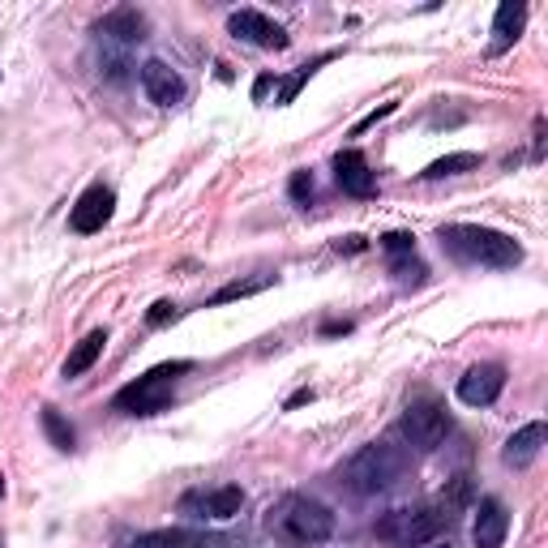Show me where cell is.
<instances>
[{
	"label": "cell",
	"instance_id": "obj_11",
	"mask_svg": "<svg viewBox=\"0 0 548 548\" xmlns=\"http://www.w3.org/2000/svg\"><path fill=\"white\" fill-rule=\"evenodd\" d=\"M142 90L150 95V103H159V108H176V103H185V95H189L185 78H180L167 60H146L142 65Z\"/></svg>",
	"mask_w": 548,
	"mask_h": 548
},
{
	"label": "cell",
	"instance_id": "obj_31",
	"mask_svg": "<svg viewBox=\"0 0 548 548\" xmlns=\"http://www.w3.org/2000/svg\"><path fill=\"white\" fill-rule=\"evenodd\" d=\"M429 548H450V544H441V540H433V544H429Z\"/></svg>",
	"mask_w": 548,
	"mask_h": 548
},
{
	"label": "cell",
	"instance_id": "obj_5",
	"mask_svg": "<svg viewBox=\"0 0 548 548\" xmlns=\"http://www.w3.org/2000/svg\"><path fill=\"white\" fill-rule=\"evenodd\" d=\"M450 514L446 510H433V506H399V510H386L382 519L373 523V536L390 544V548H424L433 544L441 531H446Z\"/></svg>",
	"mask_w": 548,
	"mask_h": 548
},
{
	"label": "cell",
	"instance_id": "obj_18",
	"mask_svg": "<svg viewBox=\"0 0 548 548\" xmlns=\"http://www.w3.org/2000/svg\"><path fill=\"white\" fill-rule=\"evenodd\" d=\"M480 167V155H471V150H459V155H446V159H433L424 167V180H446V176H459V172H476Z\"/></svg>",
	"mask_w": 548,
	"mask_h": 548
},
{
	"label": "cell",
	"instance_id": "obj_3",
	"mask_svg": "<svg viewBox=\"0 0 548 548\" xmlns=\"http://www.w3.org/2000/svg\"><path fill=\"white\" fill-rule=\"evenodd\" d=\"M403 471H407V454L399 446L369 441V446H360L352 459L343 463V484L360 497H377V493H390L394 484L403 480Z\"/></svg>",
	"mask_w": 548,
	"mask_h": 548
},
{
	"label": "cell",
	"instance_id": "obj_6",
	"mask_svg": "<svg viewBox=\"0 0 548 548\" xmlns=\"http://www.w3.org/2000/svg\"><path fill=\"white\" fill-rule=\"evenodd\" d=\"M399 433H403L416 450H437L441 441H446V433H450V416H446V407H441V403L420 399V403H411V407L403 411Z\"/></svg>",
	"mask_w": 548,
	"mask_h": 548
},
{
	"label": "cell",
	"instance_id": "obj_24",
	"mask_svg": "<svg viewBox=\"0 0 548 548\" xmlns=\"http://www.w3.org/2000/svg\"><path fill=\"white\" fill-rule=\"evenodd\" d=\"M287 193H292L296 202H309V197H313V172H292V180H287Z\"/></svg>",
	"mask_w": 548,
	"mask_h": 548
},
{
	"label": "cell",
	"instance_id": "obj_1",
	"mask_svg": "<svg viewBox=\"0 0 548 548\" xmlns=\"http://www.w3.org/2000/svg\"><path fill=\"white\" fill-rule=\"evenodd\" d=\"M266 531L283 548H317L334 536V510L322 506L317 497L304 493H283L266 510Z\"/></svg>",
	"mask_w": 548,
	"mask_h": 548
},
{
	"label": "cell",
	"instance_id": "obj_21",
	"mask_svg": "<svg viewBox=\"0 0 548 548\" xmlns=\"http://www.w3.org/2000/svg\"><path fill=\"white\" fill-rule=\"evenodd\" d=\"M326 60H330V56H317V60H313V65H300V69L292 73V78H287V82L279 86V103H292V99L300 95V86H304V82H309V78H313V69H317V65H326Z\"/></svg>",
	"mask_w": 548,
	"mask_h": 548
},
{
	"label": "cell",
	"instance_id": "obj_12",
	"mask_svg": "<svg viewBox=\"0 0 548 548\" xmlns=\"http://www.w3.org/2000/svg\"><path fill=\"white\" fill-rule=\"evenodd\" d=\"M510 536V510L501 506L497 497H484L476 506V519H471V544L476 548H501Z\"/></svg>",
	"mask_w": 548,
	"mask_h": 548
},
{
	"label": "cell",
	"instance_id": "obj_4",
	"mask_svg": "<svg viewBox=\"0 0 548 548\" xmlns=\"http://www.w3.org/2000/svg\"><path fill=\"white\" fill-rule=\"evenodd\" d=\"M185 373H193V360H167V364H155L150 373H142L137 382H129L125 390H116L112 407L125 411V416H155L172 403L176 394V382Z\"/></svg>",
	"mask_w": 548,
	"mask_h": 548
},
{
	"label": "cell",
	"instance_id": "obj_23",
	"mask_svg": "<svg viewBox=\"0 0 548 548\" xmlns=\"http://www.w3.org/2000/svg\"><path fill=\"white\" fill-rule=\"evenodd\" d=\"M382 249L394 253V257L411 253V249H416V236H411V232H386V236H382Z\"/></svg>",
	"mask_w": 548,
	"mask_h": 548
},
{
	"label": "cell",
	"instance_id": "obj_15",
	"mask_svg": "<svg viewBox=\"0 0 548 548\" xmlns=\"http://www.w3.org/2000/svg\"><path fill=\"white\" fill-rule=\"evenodd\" d=\"M523 26H527V5H523V0H506V5H497V18H493V43H489V52H493V56L510 52V48H514V39L523 35Z\"/></svg>",
	"mask_w": 548,
	"mask_h": 548
},
{
	"label": "cell",
	"instance_id": "obj_25",
	"mask_svg": "<svg viewBox=\"0 0 548 548\" xmlns=\"http://www.w3.org/2000/svg\"><path fill=\"white\" fill-rule=\"evenodd\" d=\"M172 317H176V304H172V300H159V304H150L146 322H150V326H167Z\"/></svg>",
	"mask_w": 548,
	"mask_h": 548
},
{
	"label": "cell",
	"instance_id": "obj_13",
	"mask_svg": "<svg viewBox=\"0 0 548 548\" xmlns=\"http://www.w3.org/2000/svg\"><path fill=\"white\" fill-rule=\"evenodd\" d=\"M334 180H339V189L352 193V197L377 193V176L369 172V159H364L360 150H339V155H334Z\"/></svg>",
	"mask_w": 548,
	"mask_h": 548
},
{
	"label": "cell",
	"instance_id": "obj_17",
	"mask_svg": "<svg viewBox=\"0 0 548 548\" xmlns=\"http://www.w3.org/2000/svg\"><path fill=\"white\" fill-rule=\"evenodd\" d=\"M103 347H108V330H90L86 339L69 352V360H65V369H60V373H65L69 382H73V377H82V373H90V369H95V360L103 356Z\"/></svg>",
	"mask_w": 548,
	"mask_h": 548
},
{
	"label": "cell",
	"instance_id": "obj_8",
	"mask_svg": "<svg viewBox=\"0 0 548 548\" xmlns=\"http://www.w3.org/2000/svg\"><path fill=\"white\" fill-rule=\"evenodd\" d=\"M240 506H245V489L240 484H219V489H197L180 497V510L193 514V519H236Z\"/></svg>",
	"mask_w": 548,
	"mask_h": 548
},
{
	"label": "cell",
	"instance_id": "obj_29",
	"mask_svg": "<svg viewBox=\"0 0 548 548\" xmlns=\"http://www.w3.org/2000/svg\"><path fill=\"white\" fill-rule=\"evenodd\" d=\"M313 399V390H300V394H292V399H287V407H300V403H309Z\"/></svg>",
	"mask_w": 548,
	"mask_h": 548
},
{
	"label": "cell",
	"instance_id": "obj_33",
	"mask_svg": "<svg viewBox=\"0 0 548 548\" xmlns=\"http://www.w3.org/2000/svg\"><path fill=\"white\" fill-rule=\"evenodd\" d=\"M0 548H5V540H0Z\"/></svg>",
	"mask_w": 548,
	"mask_h": 548
},
{
	"label": "cell",
	"instance_id": "obj_22",
	"mask_svg": "<svg viewBox=\"0 0 548 548\" xmlns=\"http://www.w3.org/2000/svg\"><path fill=\"white\" fill-rule=\"evenodd\" d=\"M270 279H249V283H227V287H219L215 296H210V304H227V300H240V296H253V292H262Z\"/></svg>",
	"mask_w": 548,
	"mask_h": 548
},
{
	"label": "cell",
	"instance_id": "obj_26",
	"mask_svg": "<svg viewBox=\"0 0 548 548\" xmlns=\"http://www.w3.org/2000/svg\"><path fill=\"white\" fill-rule=\"evenodd\" d=\"M394 112H399V103H382V108H377V112H369V116H364V120H360V125L352 129V137H360L364 129H373V125H377V120H386V116H394Z\"/></svg>",
	"mask_w": 548,
	"mask_h": 548
},
{
	"label": "cell",
	"instance_id": "obj_27",
	"mask_svg": "<svg viewBox=\"0 0 548 548\" xmlns=\"http://www.w3.org/2000/svg\"><path fill=\"white\" fill-rule=\"evenodd\" d=\"M193 548H236L227 536H219V531H206V536H197V544Z\"/></svg>",
	"mask_w": 548,
	"mask_h": 548
},
{
	"label": "cell",
	"instance_id": "obj_7",
	"mask_svg": "<svg viewBox=\"0 0 548 548\" xmlns=\"http://www.w3.org/2000/svg\"><path fill=\"white\" fill-rule=\"evenodd\" d=\"M227 35L240 43H253V48H270V52H283L287 43H292V35H287L279 22L257 9H236L232 18H227Z\"/></svg>",
	"mask_w": 548,
	"mask_h": 548
},
{
	"label": "cell",
	"instance_id": "obj_9",
	"mask_svg": "<svg viewBox=\"0 0 548 548\" xmlns=\"http://www.w3.org/2000/svg\"><path fill=\"white\" fill-rule=\"evenodd\" d=\"M112 210H116V193L108 185H90L78 197V206L69 210V227L82 236H95V232H103V223L112 219Z\"/></svg>",
	"mask_w": 548,
	"mask_h": 548
},
{
	"label": "cell",
	"instance_id": "obj_30",
	"mask_svg": "<svg viewBox=\"0 0 548 548\" xmlns=\"http://www.w3.org/2000/svg\"><path fill=\"white\" fill-rule=\"evenodd\" d=\"M347 330H352L347 322H330V326H326V334H347Z\"/></svg>",
	"mask_w": 548,
	"mask_h": 548
},
{
	"label": "cell",
	"instance_id": "obj_19",
	"mask_svg": "<svg viewBox=\"0 0 548 548\" xmlns=\"http://www.w3.org/2000/svg\"><path fill=\"white\" fill-rule=\"evenodd\" d=\"M197 536L185 527H163V531H146V536H137L133 548H193Z\"/></svg>",
	"mask_w": 548,
	"mask_h": 548
},
{
	"label": "cell",
	"instance_id": "obj_20",
	"mask_svg": "<svg viewBox=\"0 0 548 548\" xmlns=\"http://www.w3.org/2000/svg\"><path fill=\"white\" fill-rule=\"evenodd\" d=\"M39 424H43V433H48V441H52L56 450H73V441H78V437H73V424H69L65 416H60L56 407H43Z\"/></svg>",
	"mask_w": 548,
	"mask_h": 548
},
{
	"label": "cell",
	"instance_id": "obj_16",
	"mask_svg": "<svg viewBox=\"0 0 548 548\" xmlns=\"http://www.w3.org/2000/svg\"><path fill=\"white\" fill-rule=\"evenodd\" d=\"M99 35L103 39H116V43H142L146 39V18L137 9H116V13H108V18L99 22Z\"/></svg>",
	"mask_w": 548,
	"mask_h": 548
},
{
	"label": "cell",
	"instance_id": "obj_2",
	"mask_svg": "<svg viewBox=\"0 0 548 548\" xmlns=\"http://www.w3.org/2000/svg\"><path fill=\"white\" fill-rule=\"evenodd\" d=\"M441 249L450 257H459L467 266H489V270H514L523 262V245L497 227H480V223H446L437 232Z\"/></svg>",
	"mask_w": 548,
	"mask_h": 548
},
{
	"label": "cell",
	"instance_id": "obj_32",
	"mask_svg": "<svg viewBox=\"0 0 548 548\" xmlns=\"http://www.w3.org/2000/svg\"><path fill=\"white\" fill-rule=\"evenodd\" d=\"M0 497H5V476H0Z\"/></svg>",
	"mask_w": 548,
	"mask_h": 548
},
{
	"label": "cell",
	"instance_id": "obj_14",
	"mask_svg": "<svg viewBox=\"0 0 548 548\" xmlns=\"http://www.w3.org/2000/svg\"><path fill=\"white\" fill-rule=\"evenodd\" d=\"M544 441H548L544 420H531V424H523V429H519V433H514V437L506 441V450H501V463H506V467H514V471L531 467V463L540 459Z\"/></svg>",
	"mask_w": 548,
	"mask_h": 548
},
{
	"label": "cell",
	"instance_id": "obj_28",
	"mask_svg": "<svg viewBox=\"0 0 548 548\" xmlns=\"http://www.w3.org/2000/svg\"><path fill=\"white\" fill-rule=\"evenodd\" d=\"M343 249H347V253H360L364 240H360V236H347V240H339V253H343Z\"/></svg>",
	"mask_w": 548,
	"mask_h": 548
},
{
	"label": "cell",
	"instance_id": "obj_10",
	"mask_svg": "<svg viewBox=\"0 0 548 548\" xmlns=\"http://www.w3.org/2000/svg\"><path fill=\"white\" fill-rule=\"evenodd\" d=\"M501 390H506V369L501 364H471L459 377V399L467 407H493Z\"/></svg>",
	"mask_w": 548,
	"mask_h": 548
}]
</instances>
